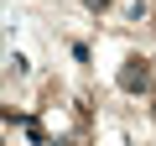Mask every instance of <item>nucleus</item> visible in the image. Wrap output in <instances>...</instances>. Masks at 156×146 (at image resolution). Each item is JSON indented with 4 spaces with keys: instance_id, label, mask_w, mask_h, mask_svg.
I'll list each match as a JSON object with an SVG mask.
<instances>
[{
    "instance_id": "obj_1",
    "label": "nucleus",
    "mask_w": 156,
    "mask_h": 146,
    "mask_svg": "<svg viewBox=\"0 0 156 146\" xmlns=\"http://www.w3.org/2000/svg\"><path fill=\"white\" fill-rule=\"evenodd\" d=\"M120 89H146V68H140V63L120 68Z\"/></svg>"
},
{
    "instance_id": "obj_2",
    "label": "nucleus",
    "mask_w": 156,
    "mask_h": 146,
    "mask_svg": "<svg viewBox=\"0 0 156 146\" xmlns=\"http://www.w3.org/2000/svg\"><path fill=\"white\" fill-rule=\"evenodd\" d=\"M151 115H156V110H151Z\"/></svg>"
}]
</instances>
